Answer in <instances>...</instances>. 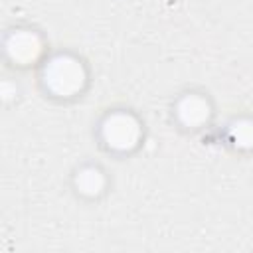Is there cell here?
Segmentation results:
<instances>
[{
  "label": "cell",
  "mask_w": 253,
  "mask_h": 253,
  "mask_svg": "<svg viewBox=\"0 0 253 253\" xmlns=\"http://www.w3.org/2000/svg\"><path fill=\"white\" fill-rule=\"evenodd\" d=\"M85 69L79 59L71 55H55L43 69V83L47 91L57 97H71L85 85Z\"/></svg>",
  "instance_id": "1"
},
{
  "label": "cell",
  "mask_w": 253,
  "mask_h": 253,
  "mask_svg": "<svg viewBox=\"0 0 253 253\" xmlns=\"http://www.w3.org/2000/svg\"><path fill=\"white\" fill-rule=\"evenodd\" d=\"M231 140L239 146V148H249L253 146V123L247 119L235 121L231 125Z\"/></svg>",
  "instance_id": "6"
},
{
  "label": "cell",
  "mask_w": 253,
  "mask_h": 253,
  "mask_svg": "<svg viewBox=\"0 0 253 253\" xmlns=\"http://www.w3.org/2000/svg\"><path fill=\"white\" fill-rule=\"evenodd\" d=\"M103 138L115 150H130L140 138V125L128 113H113L103 123Z\"/></svg>",
  "instance_id": "2"
},
{
  "label": "cell",
  "mask_w": 253,
  "mask_h": 253,
  "mask_svg": "<svg viewBox=\"0 0 253 253\" xmlns=\"http://www.w3.org/2000/svg\"><path fill=\"white\" fill-rule=\"evenodd\" d=\"M103 186H105V178H103L101 170H97V168H83L77 174V188L83 194L95 196L103 190Z\"/></svg>",
  "instance_id": "5"
},
{
  "label": "cell",
  "mask_w": 253,
  "mask_h": 253,
  "mask_svg": "<svg viewBox=\"0 0 253 253\" xmlns=\"http://www.w3.org/2000/svg\"><path fill=\"white\" fill-rule=\"evenodd\" d=\"M176 111H178V119L186 126H200L210 117V105L200 95H186L178 103V109Z\"/></svg>",
  "instance_id": "4"
},
{
  "label": "cell",
  "mask_w": 253,
  "mask_h": 253,
  "mask_svg": "<svg viewBox=\"0 0 253 253\" xmlns=\"http://www.w3.org/2000/svg\"><path fill=\"white\" fill-rule=\"evenodd\" d=\"M6 51L8 55L14 59V61H20V63H28V61H34L40 51H42V42L40 38L30 32V30H16L8 36V42H6Z\"/></svg>",
  "instance_id": "3"
}]
</instances>
